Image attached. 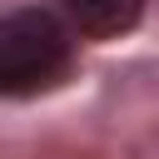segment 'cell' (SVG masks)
<instances>
[{"label": "cell", "instance_id": "1", "mask_svg": "<svg viewBox=\"0 0 159 159\" xmlns=\"http://www.w3.org/2000/svg\"><path fill=\"white\" fill-rule=\"evenodd\" d=\"M70 65V40L45 10H20L0 20V94H35L55 84Z\"/></svg>", "mask_w": 159, "mask_h": 159}, {"label": "cell", "instance_id": "2", "mask_svg": "<svg viewBox=\"0 0 159 159\" xmlns=\"http://www.w3.org/2000/svg\"><path fill=\"white\" fill-rule=\"evenodd\" d=\"M65 5H70L75 25H80L84 35H94V40L124 35V30L139 20V10H144V0H65Z\"/></svg>", "mask_w": 159, "mask_h": 159}]
</instances>
